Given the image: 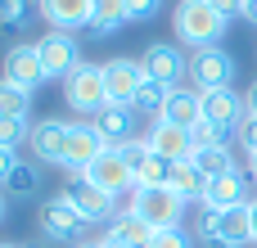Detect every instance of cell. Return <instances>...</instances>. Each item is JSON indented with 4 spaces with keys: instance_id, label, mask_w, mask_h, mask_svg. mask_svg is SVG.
I'll list each match as a JSON object with an SVG mask.
<instances>
[{
    "instance_id": "1",
    "label": "cell",
    "mask_w": 257,
    "mask_h": 248,
    "mask_svg": "<svg viewBox=\"0 0 257 248\" xmlns=\"http://www.w3.org/2000/svg\"><path fill=\"white\" fill-rule=\"evenodd\" d=\"M226 14L212 5V0H181L176 14H172V27H176V41L194 45V50H208L226 36Z\"/></svg>"
},
{
    "instance_id": "2",
    "label": "cell",
    "mask_w": 257,
    "mask_h": 248,
    "mask_svg": "<svg viewBox=\"0 0 257 248\" xmlns=\"http://www.w3.org/2000/svg\"><path fill=\"white\" fill-rule=\"evenodd\" d=\"M63 99H68V108L95 117V113L108 104V90H104V63H81L72 77H63Z\"/></svg>"
},
{
    "instance_id": "3",
    "label": "cell",
    "mask_w": 257,
    "mask_h": 248,
    "mask_svg": "<svg viewBox=\"0 0 257 248\" xmlns=\"http://www.w3.org/2000/svg\"><path fill=\"white\" fill-rule=\"evenodd\" d=\"M86 226H90V221L72 208L68 194H54V199L41 203V235H45L50 244H77V239L86 235Z\"/></svg>"
},
{
    "instance_id": "4",
    "label": "cell",
    "mask_w": 257,
    "mask_h": 248,
    "mask_svg": "<svg viewBox=\"0 0 257 248\" xmlns=\"http://www.w3.org/2000/svg\"><path fill=\"white\" fill-rule=\"evenodd\" d=\"M190 81H194V90H226L230 81H235V59H230V50H221V45H208V50H194L190 54Z\"/></svg>"
},
{
    "instance_id": "5",
    "label": "cell",
    "mask_w": 257,
    "mask_h": 248,
    "mask_svg": "<svg viewBox=\"0 0 257 248\" xmlns=\"http://www.w3.org/2000/svg\"><path fill=\"white\" fill-rule=\"evenodd\" d=\"M199 235H217L226 248H244V244H253V212H248V203H239V208H226V212H208V208H203Z\"/></svg>"
},
{
    "instance_id": "6",
    "label": "cell",
    "mask_w": 257,
    "mask_h": 248,
    "mask_svg": "<svg viewBox=\"0 0 257 248\" xmlns=\"http://www.w3.org/2000/svg\"><path fill=\"white\" fill-rule=\"evenodd\" d=\"M140 68H145L149 81H158V86H167V90H176V86L190 77V59H185L176 45H167V41H154V45L140 54Z\"/></svg>"
},
{
    "instance_id": "7",
    "label": "cell",
    "mask_w": 257,
    "mask_h": 248,
    "mask_svg": "<svg viewBox=\"0 0 257 248\" xmlns=\"http://www.w3.org/2000/svg\"><path fill=\"white\" fill-rule=\"evenodd\" d=\"M122 158H126V167H131V181L145 185V190H158V185H167V176H172V163L158 158V154L149 149V140L122 145Z\"/></svg>"
},
{
    "instance_id": "8",
    "label": "cell",
    "mask_w": 257,
    "mask_h": 248,
    "mask_svg": "<svg viewBox=\"0 0 257 248\" xmlns=\"http://www.w3.org/2000/svg\"><path fill=\"white\" fill-rule=\"evenodd\" d=\"M185 217V199L172 190V185H158V190H145L140 199V221L154 226V230H176Z\"/></svg>"
},
{
    "instance_id": "9",
    "label": "cell",
    "mask_w": 257,
    "mask_h": 248,
    "mask_svg": "<svg viewBox=\"0 0 257 248\" xmlns=\"http://www.w3.org/2000/svg\"><path fill=\"white\" fill-rule=\"evenodd\" d=\"M36 50H41V63H45V72L50 77H72L77 68H81V59H77V36L72 32H45L41 41H36Z\"/></svg>"
},
{
    "instance_id": "10",
    "label": "cell",
    "mask_w": 257,
    "mask_h": 248,
    "mask_svg": "<svg viewBox=\"0 0 257 248\" xmlns=\"http://www.w3.org/2000/svg\"><path fill=\"white\" fill-rule=\"evenodd\" d=\"M5 81H14V86H23V90H36L41 81H50L36 41H32V45H9V50H5Z\"/></svg>"
},
{
    "instance_id": "11",
    "label": "cell",
    "mask_w": 257,
    "mask_h": 248,
    "mask_svg": "<svg viewBox=\"0 0 257 248\" xmlns=\"http://www.w3.org/2000/svg\"><path fill=\"white\" fill-rule=\"evenodd\" d=\"M140 81H145L140 59H108L104 63V90H108V104H117V108H131Z\"/></svg>"
},
{
    "instance_id": "12",
    "label": "cell",
    "mask_w": 257,
    "mask_h": 248,
    "mask_svg": "<svg viewBox=\"0 0 257 248\" xmlns=\"http://www.w3.org/2000/svg\"><path fill=\"white\" fill-rule=\"evenodd\" d=\"M104 149H108V145H104V136H99V131H95L90 122H72V127H68V149H63V167L81 176V172H86V167H90V163H95V158H99Z\"/></svg>"
},
{
    "instance_id": "13",
    "label": "cell",
    "mask_w": 257,
    "mask_h": 248,
    "mask_svg": "<svg viewBox=\"0 0 257 248\" xmlns=\"http://www.w3.org/2000/svg\"><path fill=\"white\" fill-rule=\"evenodd\" d=\"M81 181L95 185V190H104V194H117V190L136 185V181H131V167H126V158H122V149H104V154L81 172Z\"/></svg>"
},
{
    "instance_id": "14",
    "label": "cell",
    "mask_w": 257,
    "mask_h": 248,
    "mask_svg": "<svg viewBox=\"0 0 257 248\" xmlns=\"http://www.w3.org/2000/svg\"><path fill=\"white\" fill-rule=\"evenodd\" d=\"M68 127H72V122H59V117H45V122H36V127H32V154H36L45 167H63Z\"/></svg>"
},
{
    "instance_id": "15",
    "label": "cell",
    "mask_w": 257,
    "mask_h": 248,
    "mask_svg": "<svg viewBox=\"0 0 257 248\" xmlns=\"http://www.w3.org/2000/svg\"><path fill=\"white\" fill-rule=\"evenodd\" d=\"M149 149L167 163H190L194 158V136L185 127H172V122H154L149 131Z\"/></svg>"
},
{
    "instance_id": "16",
    "label": "cell",
    "mask_w": 257,
    "mask_h": 248,
    "mask_svg": "<svg viewBox=\"0 0 257 248\" xmlns=\"http://www.w3.org/2000/svg\"><path fill=\"white\" fill-rule=\"evenodd\" d=\"M36 14L50 23V32L90 27V0H36Z\"/></svg>"
},
{
    "instance_id": "17",
    "label": "cell",
    "mask_w": 257,
    "mask_h": 248,
    "mask_svg": "<svg viewBox=\"0 0 257 248\" xmlns=\"http://www.w3.org/2000/svg\"><path fill=\"white\" fill-rule=\"evenodd\" d=\"M158 122H172V127L194 131V127L203 122V90H194V86H176V90L167 95V108H163Z\"/></svg>"
},
{
    "instance_id": "18",
    "label": "cell",
    "mask_w": 257,
    "mask_h": 248,
    "mask_svg": "<svg viewBox=\"0 0 257 248\" xmlns=\"http://www.w3.org/2000/svg\"><path fill=\"white\" fill-rule=\"evenodd\" d=\"M136 108H117V104H104L99 113H95V131L104 136V145L108 149H122V145H131L136 140V117H131Z\"/></svg>"
},
{
    "instance_id": "19",
    "label": "cell",
    "mask_w": 257,
    "mask_h": 248,
    "mask_svg": "<svg viewBox=\"0 0 257 248\" xmlns=\"http://www.w3.org/2000/svg\"><path fill=\"white\" fill-rule=\"evenodd\" d=\"M239 203H253V199H248V176H244V167L217 176V181L208 185V199H203L208 212H226V208H239Z\"/></svg>"
},
{
    "instance_id": "20",
    "label": "cell",
    "mask_w": 257,
    "mask_h": 248,
    "mask_svg": "<svg viewBox=\"0 0 257 248\" xmlns=\"http://www.w3.org/2000/svg\"><path fill=\"white\" fill-rule=\"evenodd\" d=\"M203 117L217 122V127H226V131H239V122L248 117V108H244V99L226 86V90H208V95H203Z\"/></svg>"
},
{
    "instance_id": "21",
    "label": "cell",
    "mask_w": 257,
    "mask_h": 248,
    "mask_svg": "<svg viewBox=\"0 0 257 248\" xmlns=\"http://www.w3.org/2000/svg\"><path fill=\"white\" fill-rule=\"evenodd\" d=\"M63 194L72 199V208H77V212H81V217H86L90 226H95V221H113V194H104V190L86 185L81 176H77V181H72V185H68Z\"/></svg>"
},
{
    "instance_id": "22",
    "label": "cell",
    "mask_w": 257,
    "mask_h": 248,
    "mask_svg": "<svg viewBox=\"0 0 257 248\" xmlns=\"http://www.w3.org/2000/svg\"><path fill=\"white\" fill-rule=\"evenodd\" d=\"M167 185H172V190H176L185 203H203L212 181H208V176L194 167V158H190V163H172V176H167Z\"/></svg>"
},
{
    "instance_id": "23",
    "label": "cell",
    "mask_w": 257,
    "mask_h": 248,
    "mask_svg": "<svg viewBox=\"0 0 257 248\" xmlns=\"http://www.w3.org/2000/svg\"><path fill=\"white\" fill-rule=\"evenodd\" d=\"M122 23H131L126 0H90V32H95V36H108V32H117Z\"/></svg>"
},
{
    "instance_id": "24",
    "label": "cell",
    "mask_w": 257,
    "mask_h": 248,
    "mask_svg": "<svg viewBox=\"0 0 257 248\" xmlns=\"http://www.w3.org/2000/svg\"><path fill=\"white\" fill-rule=\"evenodd\" d=\"M154 226H145L140 217H122V221H113L108 226V239L113 244H122V248H154Z\"/></svg>"
},
{
    "instance_id": "25",
    "label": "cell",
    "mask_w": 257,
    "mask_h": 248,
    "mask_svg": "<svg viewBox=\"0 0 257 248\" xmlns=\"http://www.w3.org/2000/svg\"><path fill=\"white\" fill-rule=\"evenodd\" d=\"M0 190H5V199H18V203H23V199H36V190H41V167H36V163H18Z\"/></svg>"
},
{
    "instance_id": "26",
    "label": "cell",
    "mask_w": 257,
    "mask_h": 248,
    "mask_svg": "<svg viewBox=\"0 0 257 248\" xmlns=\"http://www.w3.org/2000/svg\"><path fill=\"white\" fill-rule=\"evenodd\" d=\"M32 14H36V0H0V32H5V36L27 32Z\"/></svg>"
},
{
    "instance_id": "27",
    "label": "cell",
    "mask_w": 257,
    "mask_h": 248,
    "mask_svg": "<svg viewBox=\"0 0 257 248\" xmlns=\"http://www.w3.org/2000/svg\"><path fill=\"white\" fill-rule=\"evenodd\" d=\"M167 86H158V81H140V90H136V99H131V108L136 113H145V117H163V108H167Z\"/></svg>"
},
{
    "instance_id": "28",
    "label": "cell",
    "mask_w": 257,
    "mask_h": 248,
    "mask_svg": "<svg viewBox=\"0 0 257 248\" xmlns=\"http://www.w3.org/2000/svg\"><path fill=\"white\" fill-rule=\"evenodd\" d=\"M194 167H199L208 181H217V176L235 172L239 163H235V154H230V149H194Z\"/></svg>"
},
{
    "instance_id": "29",
    "label": "cell",
    "mask_w": 257,
    "mask_h": 248,
    "mask_svg": "<svg viewBox=\"0 0 257 248\" xmlns=\"http://www.w3.org/2000/svg\"><path fill=\"white\" fill-rule=\"evenodd\" d=\"M27 113H32V90L0 81V117H27Z\"/></svg>"
},
{
    "instance_id": "30",
    "label": "cell",
    "mask_w": 257,
    "mask_h": 248,
    "mask_svg": "<svg viewBox=\"0 0 257 248\" xmlns=\"http://www.w3.org/2000/svg\"><path fill=\"white\" fill-rule=\"evenodd\" d=\"M190 136H194V149H230V136H239V131H226V127H217V122L203 117Z\"/></svg>"
},
{
    "instance_id": "31",
    "label": "cell",
    "mask_w": 257,
    "mask_h": 248,
    "mask_svg": "<svg viewBox=\"0 0 257 248\" xmlns=\"http://www.w3.org/2000/svg\"><path fill=\"white\" fill-rule=\"evenodd\" d=\"M140 199H145V185H126L113 194V221L122 217H140Z\"/></svg>"
},
{
    "instance_id": "32",
    "label": "cell",
    "mask_w": 257,
    "mask_h": 248,
    "mask_svg": "<svg viewBox=\"0 0 257 248\" xmlns=\"http://www.w3.org/2000/svg\"><path fill=\"white\" fill-rule=\"evenodd\" d=\"M23 140H32L27 117H0V149H18Z\"/></svg>"
},
{
    "instance_id": "33",
    "label": "cell",
    "mask_w": 257,
    "mask_h": 248,
    "mask_svg": "<svg viewBox=\"0 0 257 248\" xmlns=\"http://www.w3.org/2000/svg\"><path fill=\"white\" fill-rule=\"evenodd\" d=\"M154 248H194V239L176 226V230H158V235H154Z\"/></svg>"
},
{
    "instance_id": "34",
    "label": "cell",
    "mask_w": 257,
    "mask_h": 248,
    "mask_svg": "<svg viewBox=\"0 0 257 248\" xmlns=\"http://www.w3.org/2000/svg\"><path fill=\"white\" fill-rule=\"evenodd\" d=\"M163 9V0H126V14H131V23H145V18H154Z\"/></svg>"
},
{
    "instance_id": "35",
    "label": "cell",
    "mask_w": 257,
    "mask_h": 248,
    "mask_svg": "<svg viewBox=\"0 0 257 248\" xmlns=\"http://www.w3.org/2000/svg\"><path fill=\"white\" fill-rule=\"evenodd\" d=\"M239 149H244L248 158H257V117H244V122H239Z\"/></svg>"
},
{
    "instance_id": "36",
    "label": "cell",
    "mask_w": 257,
    "mask_h": 248,
    "mask_svg": "<svg viewBox=\"0 0 257 248\" xmlns=\"http://www.w3.org/2000/svg\"><path fill=\"white\" fill-rule=\"evenodd\" d=\"M14 167H18V154H14V149H0V185L9 181V172H14Z\"/></svg>"
},
{
    "instance_id": "37",
    "label": "cell",
    "mask_w": 257,
    "mask_h": 248,
    "mask_svg": "<svg viewBox=\"0 0 257 248\" xmlns=\"http://www.w3.org/2000/svg\"><path fill=\"white\" fill-rule=\"evenodd\" d=\"M212 5H217V9H221L226 18H235V14H244V0H212Z\"/></svg>"
},
{
    "instance_id": "38",
    "label": "cell",
    "mask_w": 257,
    "mask_h": 248,
    "mask_svg": "<svg viewBox=\"0 0 257 248\" xmlns=\"http://www.w3.org/2000/svg\"><path fill=\"white\" fill-rule=\"evenodd\" d=\"M244 108H248V117H257V81L248 86V95H244Z\"/></svg>"
},
{
    "instance_id": "39",
    "label": "cell",
    "mask_w": 257,
    "mask_h": 248,
    "mask_svg": "<svg viewBox=\"0 0 257 248\" xmlns=\"http://www.w3.org/2000/svg\"><path fill=\"white\" fill-rule=\"evenodd\" d=\"M199 248H226V244H221L217 235H199Z\"/></svg>"
},
{
    "instance_id": "40",
    "label": "cell",
    "mask_w": 257,
    "mask_h": 248,
    "mask_svg": "<svg viewBox=\"0 0 257 248\" xmlns=\"http://www.w3.org/2000/svg\"><path fill=\"white\" fill-rule=\"evenodd\" d=\"M248 212H253V244H257V199L248 203Z\"/></svg>"
},
{
    "instance_id": "41",
    "label": "cell",
    "mask_w": 257,
    "mask_h": 248,
    "mask_svg": "<svg viewBox=\"0 0 257 248\" xmlns=\"http://www.w3.org/2000/svg\"><path fill=\"white\" fill-rule=\"evenodd\" d=\"M95 244H99V248H122V244H113V239H108V235H104V239H95Z\"/></svg>"
},
{
    "instance_id": "42",
    "label": "cell",
    "mask_w": 257,
    "mask_h": 248,
    "mask_svg": "<svg viewBox=\"0 0 257 248\" xmlns=\"http://www.w3.org/2000/svg\"><path fill=\"white\" fill-rule=\"evenodd\" d=\"M18 248H50V239H41V244H18Z\"/></svg>"
},
{
    "instance_id": "43",
    "label": "cell",
    "mask_w": 257,
    "mask_h": 248,
    "mask_svg": "<svg viewBox=\"0 0 257 248\" xmlns=\"http://www.w3.org/2000/svg\"><path fill=\"white\" fill-rule=\"evenodd\" d=\"M5 203H9V199H5V190H0V221H5Z\"/></svg>"
},
{
    "instance_id": "44",
    "label": "cell",
    "mask_w": 257,
    "mask_h": 248,
    "mask_svg": "<svg viewBox=\"0 0 257 248\" xmlns=\"http://www.w3.org/2000/svg\"><path fill=\"white\" fill-rule=\"evenodd\" d=\"M248 167H253V176H257V158H248Z\"/></svg>"
},
{
    "instance_id": "45",
    "label": "cell",
    "mask_w": 257,
    "mask_h": 248,
    "mask_svg": "<svg viewBox=\"0 0 257 248\" xmlns=\"http://www.w3.org/2000/svg\"><path fill=\"white\" fill-rule=\"evenodd\" d=\"M77 248H99V244H77Z\"/></svg>"
},
{
    "instance_id": "46",
    "label": "cell",
    "mask_w": 257,
    "mask_h": 248,
    "mask_svg": "<svg viewBox=\"0 0 257 248\" xmlns=\"http://www.w3.org/2000/svg\"><path fill=\"white\" fill-rule=\"evenodd\" d=\"M0 248H18V244H0Z\"/></svg>"
}]
</instances>
